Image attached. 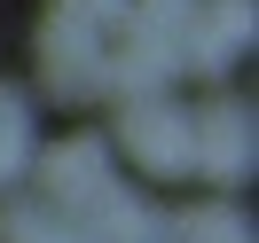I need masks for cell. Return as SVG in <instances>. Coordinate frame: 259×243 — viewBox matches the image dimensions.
<instances>
[{
  "label": "cell",
  "mask_w": 259,
  "mask_h": 243,
  "mask_svg": "<svg viewBox=\"0 0 259 243\" xmlns=\"http://www.w3.org/2000/svg\"><path fill=\"white\" fill-rule=\"evenodd\" d=\"M165 243H251V227L236 204H196L181 220H165Z\"/></svg>",
  "instance_id": "obj_7"
},
{
  "label": "cell",
  "mask_w": 259,
  "mask_h": 243,
  "mask_svg": "<svg viewBox=\"0 0 259 243\" xmlns=\"http://www.w3.org/2000/svg\"><path fill=\"white\" fill-rule=\"evenodd\" d=\"M189 24H196V0H134V8H126V32L165 39V47H181Z\"/></svg>",
  "instance_id": "obj_9"
},
{
  "label": "cell",
  "mask_w": 259,
  "mask_h": 243,
  "mask_svg": "<svg viewBox=\"0 0 259 243\" xmlns=\"http://www.w3.org/2000/svg\"><path fill=\"white\" fill-rule=\"evenodd\" d=\"M0 243H87L79 220L48 196H16V204H0Z\"/></svg>",
  "instance_id": "obj_6"
},
{
  "label": "cell",
  "mask_w": 259,
  "mask_h": 243,
  "mask_svg": "<svg viewBox=\"0 0 259 243\" xmlns=\"http://www.w3.org/2000/svg\"><path fill=\"white\" fill-rule=\"evenodd\" d=\"M39 196L48 204H79V196H95L102 180H110V141H95V133H71V141H55V149H39Z\"/></svg>",
  "instance_id": "obj_5"
},
{
  "label": "cell",
  "mask_w": 259,
  "mask_h": 243,
  "mask_svg": "<svg viewBox=\"0 0 259 243\" xmlns=\"http://www.w3.org/2000/svg\"><path fill=\"white\" fill-rule=\"evenodd\" d=\"M63 8H71L79 24H95L102 39H110V32H126V8H134V0H63Z\"/></svg>",
  "instance_id": "obj_10"
},
{
  "label": "cell",
  "mask_w": 259,
  "mask_h": 243,
  "mask_svg": "<svg viewBox=\"0 0 259 243\" xmlns=\"http://www.w3.org/2000/svg\"><path fill=\"white\" fill-rule=\"evenodd\" d=\"M189 173L220 180V188H236L243 173H251V110L243 102H204V110L189 118Z\"/></svg>",
  "instance_id": "obj_3"
},
{
  "label": "cell",
  "mask_w": 259,
  "mask_h": 243,
  "mask_svg": "<svg viewBox=\"0 0 259 243\" xmlns=\"http://www.w3.org/2000/svg\"><path fill=\"white\" fill-rule=\"evenodd\" d=\"M71 220H79L87 243H165V212L149 204V196L118 188V180H102L95 196H79V204H71Z\"/></svg>",
  "instance_id": "obj_4"
},
{
  "label": "cell",
  "mask_w": 259,
  "mask_h": 243,
  "mask_svg": "<svg viewBox=\"0 0 259 243\" xmlns=\"http://www.w3.org/2000/svg\"><path fill=\"white\" fill-rule=\"evenodd\" d=\"M102 55H110V39H102L95 24H79L71 8H55L48 32H39V86L63 94V102L102 94Z\"/></svg>",
  "instance_id": "obj_1"
},
{
  "label": "cell",
  "mask_w": 259,
  "mask_h": 243,
  "mask_svg": "<svg viewBox=\"0 0 259 243\" xmlns=\"http://www.w3.org/2000/svg\"><path fill=\"white\" fill-rule=\"evenodd\" d=\"M118 141H126V157L142 165V173H157V180L189 173V110H181L173 94H142V102H126Z\"/></svg>",
  "instance_id": "obj_2"
},
{
  "label": "cell",
  "mask_w": 259,
  "mask_h": 243,
  "mask_svg": "<svg viewBox=\"0 0 259 243\" xmlns=\"http://www.w3.org/2000/svg\"><path fill=\"white\" fill-rule=\"evenodd\" d=\"M32 165V110H24V94H8L0 86V188Z\"/></svg>",
  "instance_id": "obj_8"
}]
</instances>
